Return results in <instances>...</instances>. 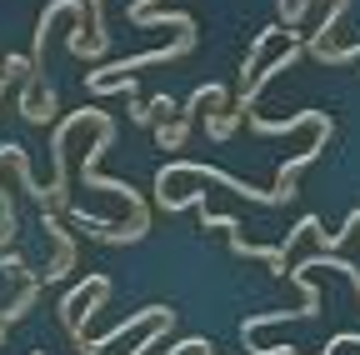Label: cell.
<instances>
[{"instance_id": "cell-1", "label": "cell", "mask_w": 360, "mask_h": 355, "mask_svg": "<svg viewBox=\"0 0 360 355\" xmlns=\"http://www.w3.org/2000/svg\"><path fill=\"white\" fill-rule=\"evenodd\" d=\"M330 136H335V120L326 115L321 125H315V141L305 146V150H295L281 170H276V186H270V191H255L250 181H240V175H231V170H215V165H200V160H170V165H160L155 170V200H165L170 195V186L175 181H205V186H225V191H231V195H240V200H255V205H285L290 195H295V181H300V170L315 160V155H321L326 146H330Z\"/></svg>"}, {"instance_id": "cell-2", "label": "cell", "mask_w": 360, "mask_h": 355, "mask_svg": "<svg viewBox=\"0 0 360 355\" xmlns=\"http://www.w3.org/2000/svg\"><path fill=\"white\" fill-rule=\"evenodd\" d=\"M40 226H45V235L56 240V260L45 265V276H40V285H60L70 271H75V240H70V231L60 226V215L56 210H40Z\"/></svg>"}, {"instance_id": "cell-3", "label": "cell", "mask_w": 360, "mask_h": 355, "mask_svg": "<svg viewBox=\"0 0 360 355\" xmlns=\"http://www.w3.org/2000/svg\"><path fill=\"white\" fill-rule=\"evenodd\" d=\"M326 115H330V110H295L290 120H265V115H255V110H250L245 120H250L255 136H290V130H300V125H321Z\"/></svg>"}, {"instance_id": "cell-4", "label": "cell", "mask_w": 360, "mask_h": 355, "mask_svg": "<svg viewBox=\"0 0 360 355\" xmlns=\"http://www.w3.org/2000/svg\"><path fill=\"white\" fill-rule=\"evenodd\" d=\"M276 35H285V25H265L255 40H250V56H245V65H240V91L255 80V70H260V60H265V51H270V40Z\"/></svg>"}, {"instance_id": "cell-5", "label": "cell", "mask_w": 360, "mask_h": 355, "mask_svg": "<svg viewBox=\"0 0 360 355\" xmlns=\"http://www.w3.org/2000/svg\"><path fill=\"white\" fill-rule=\"evenodd\" d=\"M225 101H231V96H225V85H220V80H205V85H195V91H191V101H186V105H175V115L195 120V110H200V105H225Z\"/></svg>"}, {"instance_id": "cell-6", "label": "cell", "mask_w": 360, "mask_h": 355, "mask_svg": "<svg viewBox=\"0 0 360 355\" xmlns=\"http://www.w3.org/2000/svg\"><path fill=\"white\" fill-rule=\"evenodd\" d=\"M285 276L300 285V310H295V321H310L315 310H321V285H315L310 271H300V265H295V271H285Z\"/></svg>"}, {"instance_id": "cell-7", "label": "cell", "mask_w": 360, "mask_h": 355, "mask_svg": "<svg viewBox=\"0 0 360 355\" xmlns=\"http://www.w3.org/2000/svg\"><path fill=\"white\" fill-rule=\"evenodd\" d=\"M186 136H191V120H186V115L155 125V146H160V150H180V146H186Z\"/></svg>"}, {"instance_id": "cell-8", "label": "cell", "mask_w": 360, "mask_h": 355, "mask_svg": "<svg viewBox=\"0 0 360 355\" xmlns=\"http://www.w3.org/2000/svg\"><path fill=\"white\" fill-rule=\"evenodd\" d=\"M170 325H175V310H165V316H160V321H155V325L146 330V340H141V345H135L130 355H150V350H155V345H160V340L170 335Z\"/></svg>"}, {"instance_id": "cell-9", "label": "cell", "mask_w": 360, "mask_h": 355, "mask_svg": "<svg viewBox=\"0 0 360 355\" xmlns=\"http://www.w3.org/2000/svg\"><path fill=\"white\" fill-rule=\"evenodd\" d=\"M236 125H240V115H236V110H215V115L205 120L210 141H231V136H236Z\"/></svg>"}, {"instance_id": "cell-10", "label": "cell", "mask_w": 360, "mask_h": 355, "mask_svg": "<svg viewBox=\"0 0 360 355\" xmlns=\"http://www.w3.org/2000/svg\"><path fill=\"white\" fill-rule=\"evenodd\" d=\"M90 25H96V40H90V46H96L101 56L110 51V30H105V0H90Z\"/></svg>"}, {"instance_id": "cell-11", "label": "cell", "mask_w": 360, "mask_h": 355, "mask_svg": "<svg viewBox=\"0 0 360 355\" xmlns=\"http://www.w3.org/2000/svg\"><path fill=\"white\" fill-rule=\"evenodd\" d=\"M0 271H6V276H25V280H35V276L25 271V255H20V250H6V255H0Z\"/></svg>"}, {"instance_id": "cell-12", "label": "cell", "mask_w": 360, "mask_h": 355, "mask_svg": "<svg viewBox=\"0 0 360 355\" xmlns=\"http://www.w3.org/2000/svg\"><path fill=\"white\" fill-rule=\"evenodd\" d=\"M200 350H215V345H210V340H200V335H191V340L170 345V355H200Z\"/></svg>"}, {"instance_id": "cell-13", "label": "cell", "mask_w": 360, "mask_h": 355, "mask_svg": "<svg viewBox=\"0 0 360 355\" xmlns=\"http://www.w3.org/2000/svg\"><path fill=\"white\" fill-rule=\"evenodd\" d=\"M130 120H135V125H150L155 115H150V105H146V101H130Z\"/></svg>"}, {"instance_id": "cell-14", "label": "cell", "mask_w": 360, "mask_h": 355, "mask_svg": "<svg viewBox=\"0 0 360 355\" xmlns=\"http://www.w3.org/2000/svg\"><path fill=\"white\" fill-rule=\"evenodd\" d=\"M170 110H175L170 96H155V101H150V115H170Z\"/></svg>"}]
</instances>
